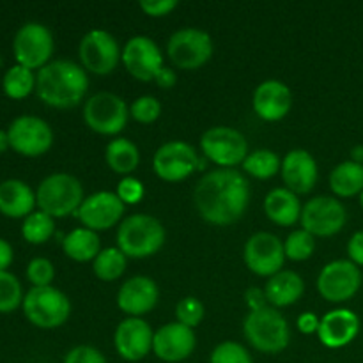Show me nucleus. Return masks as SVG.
I'll return each mask as SVG.
<instances>
[{"label":"nucleus","mask_w":363,"mask_h":363,"mask_svg":"<svg viewBox=\"0 0 363 363\" xmlns=\"http://www.w3.org/2000/svg\"><path fill=\"white\" fill-rule=\"evenodd\" d=\"M194 204L208 223L233 225L247 213L250 184L236 169L209 170L195 186Z\"/></svg>","instance_id":"f257e3e1"},{"label":"nucleus","mask_w":363,"mask_h":363,"mask_svg":"<svg viewBox=\"0 0 363 363\" xmlns=\"http://www.w3.org/2000/svg\"><path fill=\"white\" fill-rule=\"evenodd\" d=\"M87 89V71L73 60H50L35 74V94L53 108L77 106L85 98Z\"/></svg>","instance_id":"f03ea898"},{"label":"nucleus","mask_w":363,"mask_h":363,"mask_svg":"<svg viewBox=\"0 0 363 363\" xmlns=\"http://www.w3.org/2000/svg\"><path fill=\"white\" fill-rule=\"evenodd\" d=\"M165 227L158 218L144 213L126 216L117 229V248L126 257L145 259L160 252L165 243Z\"/></svg>","instance_id":"7ed1b4c3"},{"label":"nucleus","mask_w":363,"mask_h":363,"mask_svg":"<svg viewBox=\"0 0 363 363\" xmlns=\"http://www.w3.org/2000/svg\"><path fill=\"white\" fill-rule=\"evenodd\" d=\"M243 333L248 344L261 353L275 354L286 350L291 340L287 319L275 307L248 312L243 323Z\"/></svg>","instance_id":"20e7f679"},{"label":"nucleus","mask_w":363,"mask_h":363,"mask_svg":"<svg viewBox=\"0 0 363 363\" xmlns=\"http://www.w3.org/2000/svg\"><path fill=\"white\" fill-rule=\"evenodd\" d=\"M84 199V186L80 181L66 172L50 174L35 190L39 209L52 218H64L77 213Z\"/></svg>","instance_id":"39448f33"},{"label":"nucleus","mask_w":363,"mask_h":363,"mask_svg":"<svg viewBox=\"0 0 363 363\" xmlns=\"http://www.w3.org/2000/svg\"><path fill=\"white\" fill-rule=\"evenodd\" d=\"M23 314L41 330H53L69 319V298L55 287H32L23 298Z\"/></svg>","instance_id":"423d86ee"},{"label":"nucleus","mask_w":363,"mask_h":363,"mask_svg":"<svg viewBox=\"0 0 363 363\" xmlns=\"http://www.w3.org/2000/svg\"><path fill=\"white\" fill-rule=\"evenodd\" d=\"M202 155L218 169H236L248 156V142L241 131L230 126H213L201 137Z\"/></svg>","instance_id":"0eeeda50"},{"label":"nucleus","mask_w":363,"mask_h":363,"mask_svg":"<svg viewBox=\"0 0 363 363\" xmlns=\"http://www.w3.org/2000/svg\"><path fill=\"white\" fill-rule=\"evenodd\" d=\"M167 53L170 62L179 69H197L213 57V39L202 28H179L167 41Z\"/></svg>","instance_id":"6e6552de"},{"label":"nucleus","mask_w":363,"mask_h":363,"mask_svg":"<svg viewBox=\"0 0 363 363\" xmlns=\"http://www.w3.org/2000/svg\"><path fill=\"white\" fill-rule=\"evenodd\" d=\"M130 108L121 96L113 92H98L84 105V121L94 133L117 135L126 128Z\"/></svg>","instance_id":"1a4fd4ad"},{"label":"nucleus","mask_w":363,"mask_h":363,"mask_svg":"<svg viewBox=\"0 0 363 363\" xmlns=\"http://www.w3.org/2000/svg\"><path fill=\"white\" fill-rule=\"evenodd\" d=\"M53 34L46 25L28 21L18 28L13 41L16 62L28 69H41L53 55Z\"/></svg>","instance_id":"9d476101"},{"label":"nucleus","mask_w":363,"mask_h":363,"mask_svg":"<svg viewBox=\"0 0 363 363\" xmlns=\"http://www.w3.org/2000/svg\"><path fill=\"white\" fill-rule=\"evenodd\" d=\"M300 222L303 230H307L314 238H330L344 229L347 222V213L337 197L318 195L303 206Z\"/></svg>","instance_id":"9b49d317"},{"label":"nucleus","mask_w":363,"mask_h":363,"mask_svg":"<svg viewBox=\"0 0 363 363\" xmlns=\"http://www.w3.org/2000/svg\"><path fill=\"white\" fill-rule=\"evenodd\" d=\"M121 52L117 39L103 28H94L82 38L78 45V57L82 67L94 74H110L119 64Z\"/></svg>","instance_id":"f8f14e48"},{"label":"nucleus","mask_w":363,"mask_h":363,"mask_svg":"<svg viewBox=\"0 0 363 363\" xmlns=\"http://www.w3.org/2000/svg\"><path fill=\"white\" fill-rule=\"evenodd\" d=\"M9 147L20 155L35 158L50 151L53 144V130L45 119L35 116H20L7 128Z\"/></svg>","instance_id":"ddd939ff"},{"label":"nucleus","mask_w":363,"mask_h":363,"mask_svg":"<svg viewBox=\"0 0 363 363\" xmlns=\"http://www.w3.org/2000/svg\"><path fill=\"white\" fill-rule=\"evenodd\" d=\"M152 169L160 179L179 183L201 169V160L188 142L172 140L160 145L152 158Z\"/></svg>","instance_id":"4468645a"},{"label":"nucleus","mask_w":363,"mask_h":363,"mask_svg":"<svg viewBox=\"0 0 363 363\" xmlns=\"http://www.w3.org/2000/svg\"><path fill=\"white\" fill-rule=\"evenodd\" d=\"M362 286V272L350 259L332 261L318 277V291L326 301L344 303L358 293Z\"/></svg>","instance_id":"2eb2a0df"},{"label":"nucleus","mask_w":363,"mask_h":363,"mask_svg":"<svg viewBox=\"0 0 363 363\" xmlns=\"http://www.w3.org/2000/svg\"><path fill=\"white\" fill-rule=\"evenodd\" d=\"M245 264L252 273L259 277H273L282 272L286 262L284 241L272 233H255L245 243Z\"/></svg>","instance_id":"dca6fc26"},{"label":"nucleus","mask_w":363,"mask_h":363,"mask_svg":"<svg viewBox=\"0 0 363 363\" xmlns=\"http://www.w3.org/2000/svg\"><path fill=\"white\" fill-rule=\"evenodd\" d=\"M121 60L133 78L140 82L155 80L156 74L165 67L163 53L147 35H135L123 48Z\"/></svg>","instance_id":"f3484780"},{"label":"nucleus","mask_w":363,"mask_h":363,"mask_svg":"<svg viewBox=\"0 0 363 363\" xmlns=\"http://www.w3.org/2000/svg\"><path fill=\"white\" fill-rule=\"evenodd\" d=\"M84 227L99 233L108 230L121 222L124 215V204L113 191H96L84 199L77 211Z\"/></svg>","instance_id":"a211bd4d"},{"label":"nucleus","mask_w":363,"mask_h":363,"mask_svg":"<svg viewBox=\"0 0 363 363\" xmlns=\"http://www.w3.org/2000/svg\"><path fill=\"white\" fill-rule=\"evenodd\" d=\"M155 332L142 318H126L113 333L116 351L123 360L140 362L152 351Z\"/></svg>","instance_id":"6ab92c4d"},{"label":"nucleus","mask_w":363,"mask_h":363,"mask_svg":"<svg viewBox=\"0 0 363 363\" xmlns=\"http://www.w3.org/2000/svg\"><path fill=\"white\" fill-rule=\"evenodd\" d=\"M197 346L195 332L181 323H167L155 332L152 351L160 360L179 363L191 357Z\"/></svg>","instance_id":"aec40b11"},{"label":"nucleus","mask_w":363,"mask_h":363,"mask_svg":"<svg viewBox=\"0 0 363 363\" xmlns=\"http://www.w3.org/2000/svg\"><path fill=\"white\" fill-rule=\"evenodd\" d=\"M160 289L155 280L144 275L131 277L119 287L117 307L128 318H142L156 307Z\"/></svg>","instance_id":"412c9836"},{"label":"nucleus","mask_w":363,"mask_h":363,"mask_svg":"<svg viewBox=\"0 0 363 363\" xmlns=\"http://www.w3.org/2000/svg\"><path fill=\"white\" fill-rule=\"evenodd\" d=\"M280 174L287 190L296 195H305L314 190L319 169L311 152L305 149H293L284 156Z\"/></svg>","instance_id":"4be33fe9"},{"label":"nucleus","mask_w":363,"mask_h":363,"mask_svg":"<svg viewBox=\"0 0 363 363\" xmlns=\"http://www.w3.org/2000/svg\"><path fill=\"white\" fill-rule=\"evenodd\" d=\"M360 332V319L350 308H335L325 314L319 323L318 337L321 344L328 350L346 347L357 339Z\"/></svg>","instance_id":"5701e85b"},{"label":"nucleus","mask_w":363,"mask_h":363,"mask_svg":"<svg viewBox=\"0 0 363 363\" xmlns=\"http://www.w3.org/2000/svg\"><path fill=\"white\" fill-rule=\"evenodd\" d=\"M255 113L268 123L284 119L293 106V92L284 82L264 80L257 85L252 99Z\"/></svg>","instance_id":"b1692460"},{"label":"nucleus","mask_w":363,"mask_h":363,"mask_svg":"<svg viewBox=\"0 0 363 363\" xmlns=\"http://www.w3.org/2000/svg\"><path fill=\"white\" fill-rule=\"evenodd\" d=\"M38 206L35 194L25 181L7 179L0 183V213L9 218H27Z\"/></svg>","instance_id":"393cba45"},{"label":"nucleus","mask_w":363,"mask_h":363,"mask_svg":"<svg viewBox=\"0 0 363 363\" xmlns=\"http://www.w3.org/2000/svg\"><path fill=\"white\" fill-rule=\"evenodd\" d=\"M264 293L272 307H289V305L296 303L303 296L305 282L296 272L282 269V272L269 277L268 284L264 287Z\"/></svg>","instance_id":"a878e982"},{"label":"nucleus","mask_w":363,"mask_h":363,"mask_svg":"<svg viewBox=\"0 0 363 363\" xmlns=\"http://www.w3.org/2000/svg\"><path fill=\"white\" fill-rule=\"evenodd\" d=\"M300 199L287 188H275L264 199V213L273 223L282 227H291L301 218Z\"/></svg>","instance_id":"bb28decb"},{"label":"nucleus","mask_w":363,"mask_h":363,"mask_svg":"<svg viewBox=\"0 0 363 363\" xmlns=\"http://www.w3.org/2000/svg\"><path fill=\"white\" fill-rule=\"evenodd\" d=\"M62 250L67 257L77 262L94 261L101 252V240L94 230L87 227H78L64 236Z\"/></svg>","instance_id":"cd10ccee"},{"label":"nucleus","mask_w":363,"mask_h":363,"mask_svg":"<svg viewBox=\"0 0 363 363\" xmlns=\"http://www.w3.org/2000/svg\"><path fill=\"white\" fill-rule=\"evenodd\" d=\"M330 188L337 197L350 199L363 191V165L347 160L339 163L330 174Z\"/></svg>","instance_id":"c85d7f7f"},{"label":"nucleus","mask_w":363,"mask_h":363,"mask_svg":"<svg viewBox=\"0 0 363 363\" xmlns=\"http://www.w3.org/2000/svg\"><path fill=\"white\" fill-rule=\"evenodd\" d=\"M105 160L106 165L113 172L123 174L126 177L137 170L138 163H140V151L128 138H113L105 149Z\"/></svg>","instance_id":"c756f323"},{"label":"nucleus","mask_w":363,"mask_h":363,"mask_svg":"<svg viewBox=\"0 0 363 363\" xmlns=\"http://www.w3.org/2000/svg\"><path fill=\"white\" fill-rule=\"evenodd\" d=\"M128 257L117 247L105 248L92 261V272L103 282H113L126 272Z\"/></svg>","instance_id":"7c9ffc66"},{"label":"nucleus","mask_w":363,"mask_h":363,"mask_svg":"<svg viewBox=\"0 0 363 363\" xmlns=\"http://www.w3.org/2000/svg\"><path fill=\"white\" fill-rule=\"evenodd\" d=\"M243 169L255 179H269L280 172L282 160L277 152L269 151V149H257L254 152H248L243 162Z\"/></svg>","instance_id":"2f4dec72"},{"label":"nucleus","mask_w":363,"mask_h":363,"mask_svg":"<svg viewBox=\"0 0 363 363\" xmlns=\"http://www.w3.org/2000/svg\"><path fill=\"white\" fill-rule=\"evenodd\" d=\"M4 92L9 96L11 99H23L35 91V77L32 69L28 67L14 64L4 74Z\"/></svg>","instance_id":"473e14b6"},{"label":"nucleus","mask_w":363,"mask_h":363,"mask_svg":"<svg viewBox=\"0 0 363 363\" xmlns=\"http://www.w3.org/2000/svg\"><path fill=\"white\" fill-rule=\"evenodd\" d=\"M53 233H55V222H53L52 216L43 213L41 209L30 213L21 225V236L32 245L46 243L53 236Z\"/></svg>","instance_id":"72a5a7b5"},{"label":"nucleus","mask_w":363,"mask_h":363,"mask_svg":"<svg viewBox=\"0 0 363 363\" xmlns=\"http://www.w3.org/2000/svg\"><path fill=\"white\" fill-rule=\"evenodd\" d=\"M23 289L13 273L0 272V314H9L23 303Z\"/></svg>","instance_id":"f704fd0d"},{"label":"nucleus","mask_w":363,"mask_h":363,"mask_svg":"<svg viewBox=\"0 0 363 363\" xmlns=\"http://www.w3.org/2000/svg\"><path fill=\"white\" fill-rule=\"evenodd\" d=\"M284 250H286V259L291 261H307L312 257L315 250V241L312 234H308L307 230L298 229L287 236V240L284 241Z\"/></svg>","instance_id":"c9c22d12"},{"label":"nucleus","mask_w":363,"mask_h":363,"mask_svg":"<svg viewBox=\"0 0 363 363\" xmlns=\"http://www.w3.org/2000/svg\"><path fill=\"white\" fill-rule=\"evenodd\" d=\"M209 363H254V360L247 347L233 340H225L213 350Z\"/></svg>","instance_id":"e433bc0d"},{"label":"nucleus","mask_w":363,"mask_h":363,"mask_svg":"<svg viewBox=\"0 0 363 363\" xmlns=\"http://www.w3.org/2000/svg\"><path fill=\"white\" fill-rule=\"evenodd\" d=\"M176 319L188 328H197L204 319V305L195 296H186L176 305Z\"/></svg>","instance_id":"4c0bfd02"},{"label":"nucleus","mask_w":363,"mask_h":363,"mask_svg":"<svg viewBox=\"0 0 363 363\" xmlns=\"http://www.w3.org/2000/svg\"><path fill=\"white\" fill-rule=\"evenodd\" d=\"M160 113H162V105L155 96H140L130 106V116L142 124L155 123Z\"/></svg>","instance_id":"58836bf2"},{"label":"nucleus","mask_w":363,"mask_h":363,"mask_svg":"<svg viewBox=\"0 0 363 363\" xmlns=\"http://www.w3.org/2000/svg\"><path fill=\"white\" fill-rule=\"evenodd\" d=\"M27 279L32 287H48L55 279V268L52 261L45 257H35L27 266Z\"/></svg>","instance_id":"ea45409f"},{"label":"nucleus","mask_w":363,"mask_h":363,"mask_svg":"<svg viewBox=\"0 0 363 363\" xmlns=\"http://www.w3.org/2000/svg\"><path fill=\"white\" fill-rule=\"evenodd\" d=\"M116 194L123 201L124 206H135L144 199L145 190L140 179L133 176H126L119 181Z\"/></svg>","instance_id":"a19ab883"},{"label":"nucleus","mask_w":363,"mask_h":363,"mask_svg":"<svg viewBox=\"0 0 363 363\" xmlns=\"http://www.w3.org/2000/svg\"><path fill=\"white\" fill-rule=\"evenodd\" d=\"M62 363H106V358L96 347L77 346L64 357Z\"/></svg>","instance_id":"79ce46f5"},{"label":"nucleus","mask_w":363,"mask_h":363,"mask_svg":"<svg viewBox=\"0 0 363 363\" xmlns=\"http://www.w3.org/2000/svg\"><path fill=\"white\" fill-rule=\"evenodd\" d=\"M138 6H140V9L144 11L147 16L162 18L176 9L177 0H142Z\"/></svg>","instance_id":"37998d69"},{"label":"nucleus","mask_w":363,"mask_h":363,"mask_svg":"<svg viewBox=\"0 0 363 363\" xmlns=\"http://www.w3.org/2000/svg\"><path fill=\"white\" fill-rule=\"evenodd\" d=\"M347 255L353 264L363 266V230L354 233L347 241Z\"/></svg>","instance_id":"c03bdc74"},{"label":"nucleus","mask_w":363,"mask_h":363,"mask_svg":"<svg viewBox=\"0 0 363 363\" xmlns=\"http://www.w3.org/2000/svg\"><path fill=\"white\" fill-rule=\"evenodd\" d=\"M245 301H247L250 312L261 311V308L268 307V298H266L264 289H259V287H250L245 293Z\"/></svg>","instance_id":"a18cd8bd"},{"label":"nucleus","mask_w":363,"mask_h":363,"mask_svg":"<svg viewBox=\"0 0 363 363\" xmlns=\"http://www.w3.org/2000/svg\"><path fill=\"white\" fill-rule=\"evenodd\" d=\"M319 323H321V319H319L318 315L312 314V312H305V314H301L300 318H298L296 326L301 333L311 335V333H318Z\"/></svg>","instance_id":"49530a36"},{"label":"nucleus","mask_w":363,"mask_h":363,"mask_svg":"<svg viewBox=\"0 0 363 363\" xmlns=\"http://www.w3.org/2000/svg\"><path fill=\"white\" fill-rule=\"evenodd\" d=\"M155 82H156V84H158V87H162V89H172L174 85L177 84V74H176V71L170 69V67L165 66L162 71H160L158 74H156Z\"/></svg>","instance_id":"de8ad7c7"},{"label":"nucleus","mask_w":363,"mask_h":363,"mask_svg":"<svg viewBox=\"0 0 363 363\" xmlns=\"http://www.w3.org/2000/svg\"><path fill=\"white\" fill-rule=\"evenodd\" d=\"M13 247L0 238V272H7V268L13 262Z\"/></svg>","instance_id":"09e8293b"},{"label":"nucleus","mask_w":363,"mask_h":363,"mask_svg":"<svg viewBox=\"0 0 363 363\" xmlns=\"http://www.w3.org/2000/svg\"><path fill=\"white\" fill-rule=\"evenodd\" d=\"M351 160L363 165V145H357V147H353V151H351Z\"/></svg>","instance_id":"8fccbe9b"},{"label":"nucleus","mask_w":363,"mask_h":363,"mask_svg":"<svg viewBox=\"0 0 363 363\" xmlns=\"http://www.w3.org/2000/svg\"><path fill=\"white\" fill-rule=\"evenodd\" d=\"M9 147V138H7V131L0 130V155Z\"/></svg>","instance_id":"3c124183"},{"label":"nucleus","mask_w":363,"mask_h":363,"mask_svg":"<svg viewBox=\"0 0 363 363\" xmlns=\"http://www.w3.org/2000/svg\"><path fill=\"white\" fill-rule=\"evenodd\" d=\"M360 206L363 208V191L360 194Z\"/></svg>","instance_id":"603ef678"}]
</instances>
